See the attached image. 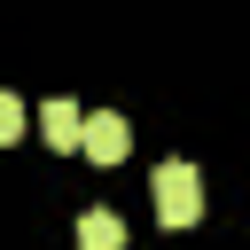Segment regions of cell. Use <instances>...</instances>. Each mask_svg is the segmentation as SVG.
Instances as JSON below:
<instances>
[{"mask_svg": "<svg viewBox=\"0 0 250 250\" xmlns=\"http://www.w3.org/2000/svg\"><path fill=\"white\" fill-rule=\"evenodd\" d=\"M78 125H86V109H78L70 94L39 109V133H47V148H78Z\"/></svg>", "mask_w": 250, "mask_h": 250, "instance_id": "3", "label": "cell"}, {"mask_svg": "<svg viewBox=\"0 0 250 250\" xmlns=\"http://www.w3.org/2000/svg\"><path fill=\"white\" fill-rule=\"evenodd\" d=\"M78 250H125V219L117 211H86L78 219Z\"/></svg>", "mask_w": 250, "mask_h": 250, "instance_id": "4", "label": "cell"}, {"mask_svg": "<svg viewBox=\"0 0 250 250\" xmlns=\"http://www.w3.org/2000/svg\"><path fill=\"white\" fill-rule=\"evenodd\" d=\"M78 148H86L94 164H125V148H133V125H125L117 109H94V117L78 125Z\"/></svg>", "mask_w": 250, "mask_h": 250, "instance_id": "2", "label": "cell"}, {"mask_svg": "<svg viewBox=\"0 0 250 250\" xmlns=\"http://www.w3.org/2000/svg\"><path fill=\"white\" fill-rule=\"evenodd\" d=\"M16 133H23V102H16V94H8V86H0V148H8V141H16Z\"/></svg>", "mask_w": 250, "mask_h": 250, "instance_id": "5", "label": "cell"}, {"mask_svg": "<svg viewBox=\"0 0 250 250\" xmlns=\"http://www.w3.org/2000/svg\"><path fill=\"white\" fill-rule=\"evenodd\" d=\"M148 188H156V219H164V227H195V219H203V180H195V164L164 156Z\"/></svg>", "mask_w": 250, "mask_h": 250, "instance_id": "1", "label": "cell"}]
</instances>
